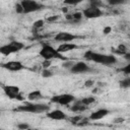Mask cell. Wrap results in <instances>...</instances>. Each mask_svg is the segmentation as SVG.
Here are the masks:
<instances>
[{"label": "cell", "instance_id": "6da1fadb", "mask_svg": "<svg viewBox=\"0 0 130 130\" xmlns=\"http://www.w3.org/2000/svg\"><path fill=\"white\" fill-rule=\"evenodd\" d=\"M83 57L85 60L88 61H92L95 63H100L103 65H113L117 62V58L114 55H107V54H102V53H96L93 52L91 50H88L86 52H84Z\"/></svg>", "mask_w": 130, "mask_h": 130}, {"label": "cell", "instance_id": "7a4b0ae2", "mask_svg": "<svg viewBox=\"0 0 130 130\" xmlns=\"http://www.w3.org/2000/svg\"><path fill=\"white\" fill-rule=\"evenodd\" d=\"M40 56L44 59V60H52V59H61V60H65V58L62 56V54L55 49L54 47H52L49 44H43L42 48L40 50Z\"/></svg>", "mask_w": 130, "mask_h": 130}, {"label": "cell", "instance_id": "3957f363", "mask_svg": "<svg viewBox=\"0 0 130 130\" xmlns=\"http://www.w3.org/2000/svg\"><path fill=\"white\" fill-rule=\"evenodd\" d=\"M15 111L18 112H26V113H32V114H38V113H44L49 111V106L46 104H34V103H27L22 106H19Z\"/></svg>", "mask_w": 130, "mask_h": 130}, {"label": "cell", "instance_id": "277c9868", "mask_svg": "<svg viewBox=\"0 0 130 130\" xmlns=\"http://www.w3.org/2000/svg\"><path fill=\"white\" fill-rule=\"evenodd\" d=\"M24 47V45L21 43V42H18V41H11L10 43L2 46L0 48V53L2 55H5V56H8L10 54H14V53H17L19 52L20 50H22Z\"/></svg>", "mask_w": 130, "mask_h": 130}, {"label": "cell", "instance_id": "5b68a950", "mask_svg": "<svg viewBox=\"0 0 130 130\" xmlns=\"http://www.w3.org/2000/svg\"><path fill=\"white\" fill-rule=\"evenodd\" d=\"M19 3L21 4L22 9H23V13H25V14L36 12V11H39V10L44 8V5L40 4L36 0H20Z\"/></svg>", "mask_w": 130, "mask_h": 130}, {"label": "cell", "instance_id": "8992f818", "mask_svg": "<svg viewBox=\"0 0 130 130\" xmlns=\"http://www.w3.org/2000/svg\"><path fill=\"white\" fill-rule=\"evenodd\" d=\"M74 101H75V96L73 94H70V93H62V94L54 95L51 99V102L59 104L61 106H68L71 103H73Z\"/></svg>", "mask_w": 130, "mask_h": 130}, {"label": "cell", "instance_id": "52a82bcc", "mask_svg": "<svg viewBox=\"0 0 130 130\" xmlns=\"http://www.w3.org/2000/svg\"><path fill=\"white\" fill-rule=\"evenodd\" d=\"M3 90L9 99L22 101V95H21V92H20V89H19L18 86H16V85H5V86H3Z\"/></svg>", "mask_w": 130, "mask_h": 130}, {"label": "cell", "instance_id": "ba28073f", "mask_svg": "<svg viewBox=\"0 0 130 130\" xmlns=\"http://www.w3.org/2000/svg\"><path fill=\"white\" fill-rule=\"evenodd\" d=\"M83 16L86 17V18H89V19H92V18H98V17H101L103 15V11L101 9V7H98V6H94V5H90L88 7H86L83 12H82Z\"/></svg>", "mask_w": 130, "mask_h": 130}, {"label": "cell", "instance_id": "9c48e42d", "mask_svg": "<svg viewBox=\"0 0 130 130\" xmlns=\"http://www.w3.org/2000/svg\"><path fill=\"white\" fill-rule=\"evenodd\" d=\"M77 37L75 35H72L68 31H60L55 36V41L60 43H70L71 41L75 40Z\"/></svg>", "mask_w": 130, "mask_h": 130}, {"label": "cell", "instance_id": "30bf717a", "mask_svg": "<svg viewBox=\"0 0 130 130\" xmlns=\"http://www.w3.org/2000/svg\"><path fill=\"white\" fill-rule=\"evenodd\" d=\"M90 68L89 66L85 63V62H82V61H79V62H76L73 64V66L71 67L70 71L71 73H74V74H79V73H85L87 71H89Z\"/></svg>", "mask_w": 130, "mask_h": 130}, {"label": "cell", "instance_id": "8fae6325", "mask_svg": "<svg viewBox=\"0 0 130 130\" xmlns=\"http://www.w3.org/2000/svg\"><path fill=\"white\" fill-rule=\"evenodd\" d=\"M3 68L9 70V71H20L24 68L21 62L19 61H8L2 65Z\"/></svg>", "mask_w": 130, "mask_h": 130}, {"label": "cell", "instance_id": "7c38bea8", "mask_svg": "<svg viewBox=\"0 0 130 130\" xmlns=\"http://www.w3.org/2000/svg\"><path fill=\"white\" fill-rule=\"evenodd\" d=\"M47 117L50 118V119H52V120H57V121L66 120V119H67L66 114H65L63 111L59 110V109H56V110L47 112Z\"/></svg>", "mask_w": 130, "mask_h": 130}, {"label": "cell", "instance_id": "4fadbf2b", "mask_svg": "<svg viewBox=\"0 0 130 130\" xmlns=\"http://www.w3.org/2000/svg\"><path fill=\"white\" fill-rule=\"evenodd\" d=\"M109 113H110V111L108 109H99V110L92 112L89 115V118L88 119L89 120H92V121H98V120H101L104 117H106Z\"/></svg>", "mask_w": 130, "mask_h": 130}, {"label": "cell", "instance_id": "5bb4252c", "mask_svg": "<svg viewBox=\"0 0 130 130\" xmlns=\"http://www.w3.org/2000/svg\"><path fill=\"white\" fill-rule=\"evenodd\" d=\"M77 48V45L73 44V43H62L58 48L57 50L63 54V53H66V52H69V51H72V50H75Z\"/></svg>", "mask_w": 130, "mask_h": 130}, {"label": "cell", "instance_id": "9a60e30c", "mask_svg": "<svg viewBox=\"0 0 130 130\" xmlns=\"http://www.w3.org/2000/svg\"><path fill=\"white\" fill-rule=\"evenodd\" d=\"M86 108H87V106H85V105L82 103V101L79 100V101H74V103H73L72 107L70 108V110H71L72 112H75V113H80V112L85 111Z\"/></svg>", "mask_w": 130, "mask_h": 130}, {"label": "cell", "instance_id": "2e32d148", "mask_svg": "<svg viewBox=\"0 0 130 130\" xmlns=\"http://www.w3.org/2000/svg\"><path fill=\"white\" fill-rule=\"evenodd\" d=\"M83 14L81 12H75V13H72V14H67L66 15V19L71 21V22H78L81 20Z\"/></svg>", "mask_w": 130, "mask_h": 130}, {"label": "cell", "instance_id": "e0dca14e", "mask_svg": "<svg viewBox=\"0 0 130 130\" xmlns=\"http://www.w3.org/2000/svg\"><path fill=\"white\" fill-rule=\"evenodd\" d=\"M27 98H28L29 101H37V100H39V99H42V98H43V94H42L41 90L36 89V90L29 92L28 95H27Z\"/></svg>", "mask_w": 130, "mask_h": 130}, {"label": "cell", "instance_id": "ac0fdd59", "mask_svg": "<svg viewBox=\"0 0 130 130\" xmlns=\"http://www.w3.org/2000/svg\"><path fill=\"white\" fill-rule=\"evenodd\" d=\"M119 86L121 88H130V77L121 80L119 82Z\"/></svg>", "mask_w": 130, "mask_h": 130}, {"label": "cell", "instance_id": "d6986e66", "mask_svg": "<svg viewBox=\"0 0 130 130\" xmlns=\"http://www.w3.org/2000/svg\"><path fill=\"white\" fill-rule=\"evenodd\" d=\"M108 4L112 6H117V5H123L127 2V0H106Z\"/></svg>", "mask_w": 130, "mask_h": 130}, {"label": "cell", "instance_id": "ffe728a7", "mask_svg": "<svg viewBox=\"0 0 130 130\" xmlns=\"http://www.w3.org/2000/svg\"><path fill=\"white\" fill-rule=\"evenodd\" d=\"M81 101H82V103H83L85 106H89L90 104L94 103L95 99H94L93 96H86V98H83Z\"/></svg>", "mask_w": 130, "mask_h": 130}, {"label": "cell", "instance_id": "44dd1931", "mask_svg": "<svg viewBox=\"0 0 130 130\" xmlns=\"http://www.w3.org/2000/svg\"><path fill=\"white\" fill-rule=\"evenodd\" d=\"M82 120V117L80 116V115H77V116H74V117H72L71 119H70V122H71V124H74V125H78L79 124V122Z\"/></svg>", "mask_w": 130, "mask_h": 130}, {"label": "cell", "instance_id": "7402d4cb", "mask_svg": "<svg viewBox=\"0 0 130 130\" xmlns=\"http://www.w3.org/2000/svg\"><path fill=\"white\" fill-rule=\"evenodd\" d=\"M84 0H64V4L66 5H77L81 2H83Z\"/></svg>", "mask_w": 130, "mask_h": 130}, {"label": "cell", "instance_id": "603a6c76", "mask_svg": "<svg viewBox=\"0 0 130 130\" xmlns=\"http://www.w3.org/2000/svg\"><path fill=\"white\" fill-rule=\"evenodd\" d=\"M43 25H44V20L39 19V20H37V21H35V22H34L32 27H34L35 29H40V28H41Z\"/></svg>", "mask_w": 130, "mask_h": 130}, {"label": "cell", "instance_id": "cb8c5ba5", "mask_svg": "<svg viewBox=\"0 0 130 130\" xmlns=\"http://www.w3.org/2000/svg\"><path fill=\"white\" fill-rule=\"evenodd\" d=\"M52 75H53L52 71L49 70L48 68H45V69L42 71V76H43V77H51Z\"/></svg>", "mask_w": 130, "mask_h": 130}, {"label": "cell", "instance_id": "d4e9b609", "mask_svg": "<svg viewBox=\"0 0 130 130\" xmlns=\"http://www.w3.org/2000/svg\"><path fill=\"white\" fill-rule=\"evenodd\" d=\"M116 52L118 53V54H121V55H124L125 53H126V47L124 46V45H120L118 48H117V50H116Z\"/></svg>", "mask_w": 130, "mask_h": 130}, {"label": "cell", "instance_id": "484cf974", "mask_svg": "<svg viewBox=\"0 0 130 130\" xmlns=\"http://www.w3.org/2000/svg\"><path fill=\"white\" fill-rule=\"evenodd\" d=\"M89 4L90 5H94V6H98V7H102V2L101 0H89Z\"/></svg>", "mask_w": 130, "mask_h": 130}, {"label": "cell", "instance_id": "4316f807", "mask_svg": "<svg viewBox=\"0 0 130 130\" xmlns=\"http://www.w3.org/2000/svg\"><path fill=\"white\" fill-rule=\"evenodd\" d=\"M121 71H122L123 73H125V74H130V62H129L126 66H124V67L121 69Z\"/></svg>", "mask_w": 130, "mask_h": 130}, {"label": "cell", "instance_id": "83f0119b", "mask_svg": "<svg viewBox=\"0 0 130 130\" xmlns=\"http://www.w3.org/2000/svg\"><path fill=\"white\" fill-rule=\"evenodd\" d=\"M17 128L18 129H21V130H25V129H28L29 128V125L26 124V123H19L17 125Z\"/></svg>", "mask_w": 130, "mask_h": 130}, {"label": "cell", "instance_id": "f1b7e54d", "mask_svg": "<svg viewBox=\"0 0 130 130\" xmlns=\"http://www.w3.org/2000/svg\"><path fill=\"white\" fill-rule=\"evenodd\" d=\"M15 11L17 13H23V9H22V6L20 3H17L15 4Z\"/></svg>", "mask_w": 130, "mask_h": 130}, {"label": "cell", "instance_id": "f546056e", "mask_svg": "<svg viewBox=\"0 0 130 130\" xmlns=\"http://www.w3.org/2000/svg\"><path fill=\"white\" fill-rule=\"evenodd\" d=\"M73 62H71V61H66L64 64H63V67H65V68H69V69H71V67L73 66Z\"/></svg>", "mask_w": 130, "mask_h": 130}, {"label": "cell", "instance_id": "4dcf8cb0", "mask_svg": "<svg viewBox=\"0 0 130 130\" xmlns=\"http://www.w3.org/2000/svg\"><path fill=\"white\" fill-rule=\"evenodd\" d=\"M58 18H59V16H57V15H53V16H51V17H48V18H47V21H49V22H53V21H56Z\"/></svg>", "mask_w": 130, "mask_h": 130}, {"label": "cell", "instance_id": "1f68e13d", "mask_svg": "<svg viewBox=\"0 0 130 130\" xmlns=\"http://www.w3.org/2000/svg\"><path fill=\"white\" fill-rule=\"evenodd\" d=\"M93 83H94L93 80H86V81H85V86H86V87H90V86L93 85Z\"/></svg>", "mask_w": 130, "mask_h": 130}, {"label": "cell", "instance_id": "d6a6232c", "mask_svg": "<svg viewBox=\"0 0 130 130\" xmlns=\"http://www.w3.org/2000/svg\"><path fill=\"white\" fill-rule=\"evenodd\" d=\"M123 56H124L125 60H127V61H129V62H130V52H126Z\"/></svg>", "mask_w": 130, "mask_h": 130}, {"label": "cell", "instance_id": "836d02e7", "mask_svg": "<svg viewBox=\"0 0 130 130\" xmlns=\"http://www.w3.org/2000/svg\"><path fill=\"white\" fill-rule=\"evenodd\" d=\"M110 31H111V27H110V26H107V27L104 28V34H105V35L110 34Z\"/></svg>", "mask_w": 130, "mask_h": 130}]
</instances>
